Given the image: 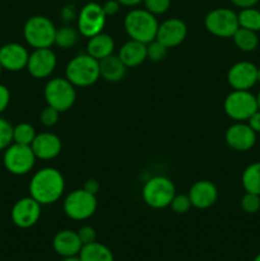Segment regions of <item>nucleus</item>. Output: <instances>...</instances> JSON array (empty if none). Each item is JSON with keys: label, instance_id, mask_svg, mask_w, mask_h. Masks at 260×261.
Listing matches in <instances>:
<instances>
[{"label": "nucleus", "instance_id": "1", "mask_svg": "<svg viewBox=\"0 0 260 261\" xmlns=\"http://www.w3.org/2000/svg\"><path fill=\"white\" fill-rule=\"evenodd\" d=\"M30 196L41 205H51L60 200L65 191L63 173L54 167H45L33 173L28 185Z\"/></svg>", "mask_w": 260, "mask_h": 261}, {"label": "nucleus", "instance_id": "2", "mask_svg": "<svg viewBox=\"0 0 260 261\" xmlns=\"http://www.w3.org/2000/svg\"><path fill=\"white\" fill-rule=\"evenodd\" d=\"M157 18L154 14L148 12L147 9L135 8L132 9L124 19V28L127 36L132 40L139 41L143 43H149L155 40V35L158 31Z\"/></svg>", "mask_w": 260, "mask_h": 261}, {"label": "nucleus", "instance_id": "3", "mask_svg": "<svg viewBox=\"0 0 260 261\" xmlns=\"http://www.w3.org/2000/svg\"><path fill=\"white\" fill-rule=\"evenodd\" d=\"M65 78L74 87L84 88V87L93 86L101 78L99 61L87 53L79 54L66 64Z\"/></svg>", "mask_w": 260, "mask_h": 261}, {"label": "nucleus", "instance_id": "4", "mask_svg": "<svg viewBox=\"0 0 260 261\" xmlns=\"http://www.w3.org/2000/svg\"><path fill=\"white\" fill-rule=\"evenodd\" d=\"M55 24L45 15H33L23 25V37L33 48H48L55 43Z\"/></svg>", "mask_w": 260, "mask_h": 261}, {"label": "nucleus", "instance_id": "5", "mask_svg": "<svg viewBox=\"0 0 260 261\" xmlns=\"http://www.w3.org/2000/svg\"><path fill=\"white\" fill-rule=\"evenodd\" d=\"M175 195V184L166 176L158 175L148 178L142 189L143 201L153 209H163L170 206Z\"/></svg>", "mask_w": 260, "mask_h": 261}, {"label": "nucleus", "instance_id": "6", "mask_svg": "<svg viewBox=\"0 0 260 261\" xmlns=\"http://www.w3.org/2000/svg\"><path fill=\"white\" fill-rule=\"evenodd\" d=\"M43 97L48 106L59 112H65L73 107L76 99L75 87L66 78H53L43 88Z\"/></svg>", "mask_w": 260, "mask_h": 261}, {"label": "nucleus", "instance_id": "7", "mask_svg": "<svg viewBox=\"0 0 260 261\" xmlns=\"http://www.w3.org/2000/svg\"><path fill=\"white\" fill-rule=\"evenodd\" d=\"M63 211L73 221H86L97 211V198L84 189H76L64 199Z\"/></svg>", "mask_w": 260, "mask_h": 261}, {"label": "nucleus", "instance_id": "8", "mask_svg": "<svg viewBox=\"0 0 260 261\" xmlns=\"http://www.w3.org/2000/svg\"><path fill=\"white\" fill-rule=\"evenodd\" d=\"M36 155L31 145L12 143L3 154V165L5 170L14 176H24L33 170Z\"/></svg>", "mask_w": 260, "mask_h": 261}, {"label": "nucleus", "instance_id": "9", "mask_svg": "<svg viewBox=\"0 0 260 261\" xmlns=\"http://www.w3.org/2000/svg\"><path fill=\"white\" fill-rule=\"evenodd\" d=\"M205 30L211 35L221 38H232L240 28L237 13L229 8H216L204 18Z\"/></svg>", "mask_w": 260, "mask_h": 261}, {"label": "nucleus", "instance_id": "10", "mask_svg": "<svg viewBox=\"0 0 260 261\" xmlns=\"http://www.w3.org/2000/svg\"><path fill=\"white\" fill-rule=\"evenodd\" d=\"M223 110L229 119L235 121H247L257 111L256 96L250 91H232L223 102Z\"/></svg>", "mask_w": 260, "mask_h": 261}, {"label": "nucleus", "instance_id": "11", "mask_svg": "<svg viewBox=\"0 0 260 261\" xmlns=\"http://www.w3.org/2000/svg\"><path fill=\"white\" fill-rule=\"evenodd\" d=\"M107 15L105 14V10L101 4L96 2L87 3L78 14L76 24L81 36L87 38H91L98 33L103 32L105 24H106Z\"/></svg>", "mask_w": 260, "mask_h": 261}, {"label": "nucleus", "instance_id": "12", "mask_svg": "<svg viewBox=\"0 0 260 261\" xmlns=\"http://www.w3.org/2000/svg\"><path fill=\"white\" fill-rule=\"evenodd\" d=\"M41 217V204L32 196L18 199L10 212V218L18 228L27 229L35 226Z\"/></svg>", "mask_w": 260, "mask_h": 261}, {"label": "nucleus", "instance_id": "13", "mask_svg": "<svg viewBox=\"0 0 260 261\" xmlns=\"http://www.w3.org/2000/svg\"><path fill=\"white\" fill-rule=\"evenodd\" d=\"M227 82L235 91H249L257 83V66L250 61H239L228 69Z\"/></svg>", "mask_w": 260, "mask_h": 261}, {"label": "nucleus", "instance_id": "14", "mask_svg": "<svg viewBox=\"0 0 260 261\" xmlns=\"http://www.w3.org/2000/svg\"><path fill=\"white\" fill-rule=\"evenodd\" d=\"M56 54L48 48H35L30 54L27 63V70L31 76L36 79L48 78L56 68Z\"/></svg>", "mask_w": 260, "mask_h": 261}, {"label": "nucleus", "instance_id": "15", "mask_svg": "<svg viewBox=\"0 0 260 261\" xmlns=\"http://www.w3.org/2000/svg\"><path fill=\"white\" fill-rule=\"evenodd\" d=\"M227 145L237 152H247L256 143V133L245 121H236L232 124L224 134Z\"/></svg>", "mask_w": 260, "mask_h": 261}, {"label": "nucleus", "instance_id": "16", "mask_svg": "<svg viewBox=\"0 0 260 261\" xmlns=\"http://www.w3.org/2000/svg\"><path fill=\"white\" fill-rule=\"evenodd\" d=\"M186 36H188V27L185 22L178 18H170V19L163 20L158 25L155 40L167 48H172L183 43Z\"/></svg>", "mask_w": 260, "mask_h": 261}, {"label": "nucleus", "instance_id": "17", "mask_svg": "<svg viewBox=\"0 0 260 261\" xmlns=\"http://www.w3.org/2000/svg\"><path fill=\"white\" fill-rule=\"evenodd\" d=\"M28 58H30L28 50L18 42L5 43L0 47V64L3 70L12 71V73L23 70L27 68Z\"/></svg>", "mask_w": 260, "mask_h": 261}, {"label": "nucleus", "instance_id": "18", "mask_svg": "<svg viewBox=\"0 0 260 261\" xmlns=\"http://www.w3.org/2000/svg\"><path fill=\"white\" fill-rule=\"evenodd\" d=\"M61 147L63 145L60 138L50 132L38 133L31 144L36 158L41 161H51L58 157L61 152Z\"/></svg>", "mask_w": 260, "mask_h": 261}, {"label": "nucleus", "instance_id": "19", "mask_svg": "<svg viewBox=\"0 0 260 261\" xmlns=\"http://www.w3.org/2000/svg\"><path fill=\"white\" fill-rule=\"evenodd\" d=\"M191 205L196 209H208L218 199V189L212 181L199 180L191 185L188 193Z\"/></svg>", "mask_w": 260, "mask_h": 261}, {"label": "nucleus", "instance_id": "20", "mask_svg": "<svg viewBox=\"0 0 260 261\" xmlns=\"http://www.w3.org/2000/svg\"><path fill=\"white\" fill-rule=\"evenodd\" d=\"M82 246H83V244H82L78 233L75 231H71V229H63L54 236V250H55L56 254L63 257L78 256Z\"/></svg>", "mask_w": 260, "mask_h": 261}, {"label": "nucleus", "instance_id": "21", "mask_svg": "<svg viewBox=\"0 0 260 261\" xmlns=\"http://www.w3.org/2000/svg\"><path fill=\"white\" fill-rule=\"evenodd\" d=\"M119 58L126 68H135L147 60V43L130 38L120 47Z\"/></svg>", "mask_w": 260, "mask_h": 261}, {"label": "nucleus", "instance_id": "22", "mask_svg": "<svg viewBox=\"0 0 260 261\" xmlns=\"http://www.w3.org/2000/svg\"><path fill=\"white\" fill-rule=\"evenodd\" d=\"M126 66L120 60L119 55H110L99 60V75L110 83H117L122 81L126 74Z\"/></svg>", "mask_w": 260, "mask_h": 261}, {"label": "nucleus", "instance_id": "23", "mask_svg": "<svg viewBox=\"0 0 260 261\" xmlns=\"http://www.w3.org/2000/svg\"><path fill=\"white\" fill-rule=\"evenodd\" d=\"M114 38L103 32L88 38V42H87V54L91 55L92 58L97 59L98 61L107 58V56L112 55V54H114Z\"/></svg>", "mask_w": 260, "mask_h": 261}, {"label": "nucleus", "instance_id": "24", "mask_svg": "<svg viewBox=\"0 0 260 261\" xmlns=\"http://www.w3.org/2000/svg\"><path fill=\"white\" fill-rule=\"evenodd\" d=\"M78 256L81 261H115L111 250L97 241L83 245Z\"/></svg>", "mask_w": 260, "mask_h": 261}, {"label": "nucleus", "instance_id": "25", "mask_svg": "<svg viewBox=\"0 0 260 261\" xmlns=\"http://www.w3.org/2000/svg\"><path fill=\"white\" fill-rule=\"evenodd\" d=\"M232 40H233L235 46H236L239 50L244 51V53H252L259 46V36L254 31L246 30V28H241L235 32V35L232 36Z\"/></svg>", "mask_w": 260, "mask_h": 261}, {"label": "nucleus", "instance_id": "26", "mask_svg": "<svg viewBox=\"0 0 260 261\" xmlns=\"http://www.w3.org/2000/svg\"><path fill=\"white\" fill-rule=\"evenodd\" d=\"M241 184L246 193L260 195V162H254L245 168L241 176Z\"/></svg>", "mask_w": 260, "mask_h": 261}, {"label": "nucleus", "instance_id": "27", "mask_svg": "<svg viewBox=\"0 0 260 261\" xmlns=\"http://www.w3.org/2000/svg\"><path fill=\"white\" fill-rule=\"evenodd\" d=\"M79 36H81V33L76 28L64 25V27L56 30L55 43L54 45H56L61 50H68V48L74 47L76 45Z\"/></svg>", "mask_w": 260, "mask_h": 261}, {"label": "nucleus", "instance_id": "28", "mask_svg": "<svg viewBox=\"0 0 260 261\" xmlns=\"http://www.w3.org/2000/svg\"><path fill=\"white\" fill-rule=\"evenodd\" d=\"M239 18V25L241 28L259 32L260 31V10L255 7L244 8L241 12L237 13Z\"/></svg>", "mask_w": 260, "mask_h": 261}, {"label": "nucleus", "instance_id": "29", "mask_svg": "<svg viewBox=\"0 0 260 261\" xmlns=\"http://www.w3.org/2000/svg\"><path fill=\"white\" fill-rule=\"evenodd\" d=\"M37 133H36L35 126L28 122H20V124L13 126V143L31 145Z\"/></svg>", "mask_w": 260, "mask_h": 261}, {"label": "nucleus", "instance_id": "30", "mask_svg": "<svg viewBox=\"0 0 260 261\" xmlns=\"http://www.w3.org/2000/svg\"><path fill=\"white\" fill-rule=\"evenodd\" d=\"M167 50L168 48L162 43L158 42L157 40H153L152 42L147 43V59H149L153 63L162 61L167 55Z\"/></svg>", "mask_w": 260, "mask_h": 261}, {"label": "nucleus", "instance_id": "31", "mask_svg": "<svg viewBox=\"0 0 260 261\" xmlns=\"http://www.w3.org/2000/svg\"><path fill=\"white\" fill-rule=\"evenodd\" d=\"M241 209L247 214H255L260 211V195L246 193L240 201Z\"/></svg>", "mask_w": 260, "mask_h": 261}, {"label": "nucleus", "instance_id": "32", "mask_svg": "<svg viewBox=\"0 0 260 261\" xmlns=\"http://www.w3.org/2000/svg\"><path fill=\"white\" fill-rule=\"evenodd\" d=\"M13 143V126L8 120L0 116V152Z\"/></svg>", "mask_w": 260, "mask_h": 261}, {"label": "nucleus", "instance_id": "33", "mask_svg": "<svg viewBox=\"0 0 260 261\" xmlns=\"http://www.w3.org/2000/svg\"><path fill=\"white\" fill-rule=\"evenodd\" d=\"M170 206L176 214H185L190 211L193 205H191L190 198H189L188 194H178V195L176 194L173 196L172 201H171Z\"/></svg>", "mask_w": 260, "mask_h": 261}, {"label": "nucleus", "instance_id": "34", "mask_svg": "<svg viewBox=\"0 0 260 261\" xmlns=\"http://www.w3.org/2000/svg\"><path fill=\"white\" fill-rule=\"evenodd\" d=\"M148 12L154 15L165 14L171 7V0H143Z\"/></svg>", "mask_w": 260, "mask_h": 261}, {"label": "nucleus", "instance_id": "35", "mask_svg": "<svg viewBox=\"0 0 260 261\" xmlns=\"http://www.w3.org/2000/svg\"><path fill=\"white\" fill-rule=\"evenodd\" d=\"M59 117H60V112L55 110L51 106H46L45 109L41 111L40 114V122L45 127H51L59 122Z\"/></svg>", "mask_w": 260, "mask_h": 261}, {"label": "nucleus", "instance_id": "36", "mask_svg": "<svg viewBox=\"0 0 260 261\" xmlns=\"http://www.w3.org/2000/svg\"><path fill=\"white\" fill-rule=\"evenodd\" d=\"M81 239L82 244L87 245V244H92V242L96 241L97 239V233H96V229L91 226H83L79 228V231L76 232Z\"/></svg>", "mask_w": 260, "mask_h": 261}, {"label": "nucleus", "instance_id": "37", "mask_svg": "<svg viewBox=\"0 0 260 261\" xmlns=\"http://www.w3.org/2000/svg\"><path fill=\"white\" fill-rule=\"evenodd\" d=\"M10 103V91L7 86L0 83V115L8 109Z\"/></svg>", "mask_w": 260, "mask_h": 261}, {"label": "nucleus", "instance_id": "38", "mask_svg": "<svg viewBox=\"0 0 260 261\" xmlns=\"http://www.w3.org/2000/svg\"><path fill=\"white\" fill-rule=\"evenodd\" d=\"M120 3L117 2V0H107L106 3H105L103 5H102V8H103L105 10V14L107 15V17H112V15L117 14L120 10Z\"/></svg>", "mask_w": 260, "mask_h": 261}, {"label": "nucleus", "instance_id": "39", "mask_svg": "<svg viewBox=\"0 0 260 261\" xmlns=\"http://www.w3.org/2000/svg\"><path fill=\"white\" fill-rule=\"evenodd\" d=\"M247 125H249L250 127H251L252 130H254L256 134H259L260 133V110H257L256 112H254V114L251 115V116L247 119Z\"/></svg>", "mask_w": 260, "mask_h": 261}, {"label": "nucleus", "instance_id": "40", "mask_svg": "<svg viewBox=\"0 0 260 261\" xmlns=\"http://www.w3.org/2000/svg\"><path fill=\"white\" fill-rule=\"evenodd\" d=\"M83 189L84 190L89 191L91 194H94V195H96V194L99 191V182L96 180V178H88V180L84 182Z\"/></svg>", "mask_w": 260, "mask_h": 261}, {"label": "nucleus", "instance_id": "41", "mask_svg": "<svg viewBox=\"0 0 260 261\" xmlns=\"http://www.w3.org/2000/svg\"><path fill=\"white\" fill-rule=\"evenodd\" d=\"M231 3L235 5V7L244 9V8L255 7L257 3H260V0H231Z\"/></svg>", "mask_w": 260, "mask_h": 261}, {"label": "nucleus", "instance_id": "42", "mask_svg": "<svg viewBox=\"0 0 260 261\" xmlns=\"http://www.w3.org/2000/svg\"><path fill=\"white\" fill-rule=\"evenodd\" d=\"M117 2L124 7H137L140 3H143V0H117Z\"/></svg>", "mask_w": 260, "mask_h": 261}, {"label": "nucleus", "instance_id": "43", "mask_svg": "<svg viewBox=\"0 0 260 261\" xmlns=\"http://www.w3.org/2000/svg\"><path fill=\"white\" fill-rule=\"evenodd\" d=\"M61 261H81L79 256H69V257H63Z\"/></svg>", "mask_w": 260, "mask_h": 261}, {"label": "nucleus", "instance_id": "44", "mask_svg": "<svg viewBox=\"0 0 260 261\" xmlns=\"http://www.w3.org/2000/svg\"><path fill=\"white\" fill-rule=\"evenodd\" d=\"M256 103H257V110H260V91L256 94Z\"/></svg>", "mask_w": 260, "mask_h": 261}, {"label": "nucleus", "instance_id": "45", "mask_svg": "<svg viewBox=\"0 0 260 261\" xmlns=\"http://www.w3.org/2000/svg\"><path fill=\"white\" fill-rule=\"evenodd\" d=\"M257 83H260V68H257Z\"/></svg>", "mask_w": 260, "mask_h": 261}, {"label": "nucleus", "instance_id": "46", "mask_svg": "<svg viewBox=\"0 0 260 261\" xmlns=\"http://www.w3.org/2000/svg\"><path fill=\"white\" fill-rule=\"evenodd\" d=\"M254 261H260V254H257L256 256H255V259H254Z\"/></svg>", "mask_w": 260, "mask_h": 261}, {"label": "nucleus", "instance_id": "47", "mask_svg": "<svg viewBox=\"0 0 260 261\" xmlns=\"http://www.w3.org/2000/svg\"><path fill=\"white\" fill-rule=\"evenodd\" d=\"M2 71H3V68H2V64H0V74H2Z\"/></svg>", "mask_w": 260, "mask_h": 261}]
</instances>
